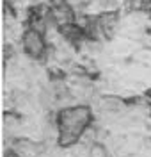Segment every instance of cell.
I'll return each instance as SVG.
<instances>
[{"label":"cell","mask_w":151,"mask_h":157,"mask_svg":"<svg viewBox=\"0 0 151 157\" xmlns=\"http://www.w3.org/2000/svg\"><path fill=\"white\" fill-rule=\"evenodd\" d=\"M20 47L27 59L36 61V63H43L48 57L50 41H48V36L45 32L34 29V27H25L23 34L20 36Z\"/></svg>","instance_id":"cell-2"},{"label":"cell","mask_w":151,"mask_h":157,"mask_svg":"<svg viewBox=\"0 0 151 157\" xmlns=\"http://www.w3.org/2000/svg\"><path fill=\"white\" fill-rule=\"evenodd\" d=\"M55 125H57V147L60 148H73L75 145L80 143L82 136L94 121V113L89 105L85 104H73L66 107L57 109L55 118H53Z\"/></svg>","instance_id":"cell-1"},{"label":"cell","mask_w":151,"mask_h":157,"mask_svg":"<svg viewBox=\"0 0 151 157\" xmlns=\"http://www.w3.org/2000/svg\"><path fill=\"white\" fill-rule=\"evenodd\" d=\"M5 157H21V155H18V154H16L14 150H11V148H7V150H5Z\"/></svg>","instance_id":"cell-3"}]
</instances>
